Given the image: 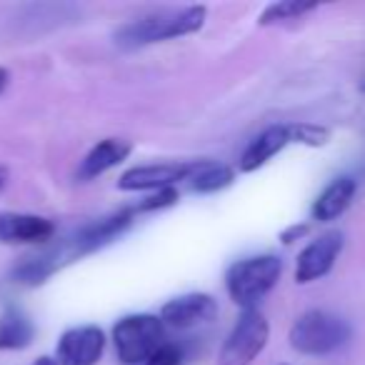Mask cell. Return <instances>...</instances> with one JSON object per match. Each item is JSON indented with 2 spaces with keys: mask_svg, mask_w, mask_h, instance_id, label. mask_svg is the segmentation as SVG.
<instances>
[{
  "mask_svg": "<svg viewBox=\"0 0 365 365\" xmlns=\"http://www.w3.org/2000/svg\"><path fill=\"white\" fill-rule=\"evenodd\" d=\"M208 8L205 6H185V8H158V11L128 21L113 33V41L123 51H138V48L155 46V43L175 41L182 36H193L205 26Z\"/></svg>",
  "mask_w": 365,
  "mask_h": 365,
  "instance_id": "6da1fadb",
  "label": "cell"
},
{
  "mask_svg": "<svg viewBox=\"0 0 365 365\" xmlns=\"http://www.w3.org/2000/svg\"><path fill=\"white\" fill-rule=\"evenodd\" d=\"M280 275H283V260L278 255H250L235 260L225 270V290L240 310H258V303L278 285Z\"/></svg>",
  "mask_w": 365,
  "mask_h": 365,
  "instance_id": "7a4b0ae2",
  "label": "cell"
},
{
  "mask_svg": "<svg viewBox=\"0 0 365 365\" xmlns=\"http://www.w3.org/2000/svg\"><path fill=\"white\" fill-rule=\"evenodd\" d=\"M350 323L345 318L328 310H305L298 315L288 333V343L295 353L308 355V358H323V355H333L350 340Z\"/></svg>",
  "mask_w": 365,
  "mask_h": 365,
  "instance_id": "3957f363",
  "label": "cell"
},
{
  "mask_svg": "<svg viewBox=\"0 0 365 365\" xmlns=\"http://www.w3.org/2000/svg\"><path fill=\"white\" fill-rule=\"evenodd\" d=\"M168 343L160 315L133 313L113 325V345L123 365H145V360Z\"/></svg>",
  "mask_w": 365,
  "mask_h": 365,
  "instance_id": "277c9868",
  "label": "cell"
},
{
  "mask_svg": "<svg viewBox=\"0 0 365 365\" xmlns=\"http://www.w3.org/2000/svg\"><path fill=\"white\" fill-rule=\"evenodd\" d=\"M270 340V323L260 310H243L218 353V365H250Z\"/></svg>",
  "mask_w": 365,
  "mask_h": 365,
  "instance_id": "5b68a950",
  "label": "cell"
},
{
  "mask_svg": "<svg viewBox=\"0 0 365 365\" xmlns=\"http://www.w3.org/2000/svg\"><path fill=\"white\" fill-rule=\"evenodd\" d=\"M133 220H135V208H125V210H118V213L83 225L66 245L58 248V258H61V263H73V260L83 258V255L106 248V245H110L113 240H118L130 228Z\"/></svg>",
  "mask_w": 365,
  "mask_h": 365,
  "instance_id": "8992f818",
  "label": "cell"
},
{
  "mask_svg": "<svg viewBox=\"0 0 365 365\" xmlns=\"http://www.w3.org/2000/svg\"><path fill=\"white\" fill-rule=\"evenodd\" d=\"M193 168L195 160H168L128 168L118 178V190H123V193H140V190L155 193V190L175 188L178 182L188 180Z\"/></svg>",
  "mask_w": 365,
  "mask_h": 365,
  "instance_id": "52a82bcc",
  "label": "cell"
},
{
  "mask_svg": "<svg viewBox=\"0 0 365 365\" xmlns=\"http://www.w3.org/2000/svg\"><path fill=\"white\" fill-rule=\"evenodd\" d=\"M343 245H345V235L340 230H328V233L310 240L298 253V260H295V273H293L295 283L310 285L315 280L325 278L335 268V263H338L340 253H343Z\"/></svg>",
  "mask_w": 365,
  "mask_h": 365,
  "instance_id": "ba28073f",
  "label": "cell"
},
{
  "mask_svg": "<svg viewBox=\"0 0 365 365\" xmlns=\"http://www.w3.org/2000/svg\"><path fill=\"white\" fill-rule=\"evenodd\" d=\"M106 353V330L101 325H76L56 345L58 365H98Z\"/></svg>",
  "mask_w": 365,
  "mask_h": 365,
  "instance_id": "9c48e42d",
  "label": "cell"
},
{
  "mask_svg": "<svg viewBox=\"0 0 365 365\" xmlns=\"http://www.w3.org/2000/svg\"><path fill=\"white\" fill-rule=\"evenodd\" d=\"M218 300L208 293H185L163 303L160 320L175 330H193L200 325H210L218 318Z\"/></svg>",
  "mask_w": 365,
  "mask_h": 365,
  "instance_id": "30bf717a",
  "label": "cell"
},
{
  "mask_svg": "<svg viewBox=\"0 0 365 365\" xmlns=\"http://www.w3.org/2000/svg\"><path fill=\"white\" fill-rule=\"evenodd\" d=\"M58 225L51 218L33 213H0V243L6 245H43L56 235Z\"/></svg>",
  "mask_w": 365,
  "mask_h": 365,
  "instance_id": "8fae6325",
  "label": "cell"
},
{
  "mask_svg": "<svg viewBox=\"0 0 365 365\" xmlns=\"http://www.w3.org/2000/svg\"><path fill=\"white\" fill-rule=\"evenodd\" d=\"M290 145V133L288 123H278V125H268L263 133L248 143L238 160V173H255L263 165H268L278 153H283Z\"/></svg>",
  "mask_w": 365,
  "mask_h": 365,
  "instance_id": "7c38bea8",
  "label": "cell"
},
{
  "mask_svg": "<svg viewBox=\"0 0 365 365\" xmlns=\"http://www.w3.org/2000/svg\"><path fill=\"white\" fill-rule=\"evenodd\" d=\"M133 153V143L125 138H106V140L96 143L88 150V155L78 165V180L88 182L101 178L103 173L118 168L123 160H128V155Z\"/></svg>",
  "mask_w": 365,
  "mask_h": 365,
  "instance_id": "4fadbf2b",
  "label": "cell"
},
{
  "mask_svg": "<svg viewBox=\"0 0 365 365\" xmlns=\"http://www.w3.org/2000/svg\"><path fill=\"white\" fill-rule=\"evenodd\" d=\"M355 190H358V182L350 175H338L323 188V193L313 200V208H310V218L315 223H333L338 220L345 210L350 208L355 198Z\"/></svg>",
  "mask_w": 365,
  "mask_h": 365,
  "instance_id": "5bb4252c",
  "label": "cell"
},
{
  "mask_svg": "<svg viewBox=\"0 0 365 365\" xmlns=\"http://www.w3.org/2000/svg\"><path fill=\"white\" fill-rule=\"evenodd\" d=\"M36 340V325L23 310L8 305L0 313V350H26Z\"/></svg>",
  "mask_w": 365,
  "mask_h": 365,
  "instance_id": "9a60e30c",
  "label": "cell"
},
{
  "mask_svg": "<svg viewBox=\"0 0 365 365\" xmlns=\"http://www.w3.org/2000/svg\"><path fill=\"white\" fill-rule=\"evenodd\" d=\"M235 170L218 160H195V168L188 178L190 190L195 193H218V190L233 185Z\"/></svg>",
  "mask_w": 365,
  "mask_h": 365,
  "instance_id": "2e32d148",
  "label": "cell"
},
{
  "mask_svg": "<svg viewBox=\"0 0 365 365\" xmlns=\"http://www.w3.org/2000/svg\"><path fill=\"white\" fill-rule=\"evenodd\" d=\"M61 258L58 253H46L41 258H28L13 270V280L18 285H28V288H38L43 285L58 268H61Z\"/></svg>",
  "mask_w": 365,
  "mask_h": 365,
  "instance_id": "e0dca14e",
  "label": "cell"
},
{
  "mask_svg": "<svg viewBox=\"0 0 365 365\" xmlns=\"http://www.w3.org/2000/svg\"><path fill=\"white\" fill-rule=\"evenodd\" d=\"M318 11V3H305V0H278V3H270L263 13L258 16V26H278V23L288 21H300L308 13Z\"/></svg>",
  "mask_w": 365,
  "mask_h": 365,
  "instance_id": "ac0fdd59",
  "label": "cell"
},
{
  "mask_svg": "<svg viewBox=\"0 0 365 365\" xmlns=\"http://www.w3.org/2000/svg\"><path fill=\"white\" fill-rule=\"evenodd\" d=\"M290 143L305 148H325L330 143V130L318 123H288Z\"/></svg>",
  "mask_w": 365,
  "mask_h": 365,
  "instance_id": "d6986e66",
  "label": "cell"
},
{
  "mask_svg": "<svg viewBox=\"0 0 365 365\" xmlns=\"http://www.w3.org/2000/svg\"><path fill=\"white\" fill-rule=\"evenodd\" d=\"M180 200V193L178 188H165V190H155L150 193L148 198H143L140 203L135 205V213H155V210H163V208H170Z\"/></svg>",
  "mask_w": 365,
  "mask_h": 365,
  "instance_id": "ffe728a7",
  "label": "cell"
},
{
  "mask_svg": "<svg viewBox=\"0 0 365 365\" xmlns=\"http://www.w3.org/2000/svg\"><path fill=\"white\" fill-rule=\"evenodd\" d=\"M182 363V350L175 343H163L150 358L145 360V365H180Z\"/></svg>",
  "mask_w": 365,
  "mask_h": 365,
  "instance_id": "44dd1931",
  "label": "cell"
},
{
  "mask_svg": "<svg viewBox=\"0 0 365 365\" xmlns=\"http://www.w3.org/2000/svg\"><path fill=\"white\" fill-rule=\"evenodd\" d=\"M308 233H310V223H293V225H288V228L280 230L278 240L283 245H293V243H298V240L308 238Z\"/></svg>",
  "mask_w": 365,
  "mask_h": 365,
  "instance_id": "7402d4cb",
  "label": "cell"
},
{
  "mask_svg": "<svg viewBox=\"0 0 365 365\" xmlns=\"http://www.w3.org/2000/svg\"><path fill=\"white\" fill-rule=\"evenodd\" d=\"M8 86H11V71H8V68L0 66V98L6 96Z\"/></svg>",
  "mask_w": 365,
  "mask_h": 365,
  "instance_id": "603a6c76",
  "label": "cell"
},
{
  "mask_svg": "<svg viewBox=\"0 0 365 365\" xmlns=\"http://www.w3.org/2000/svg\"><path fill=\"white\" fill-rule=\"evenodd\" d=\"M31 365H58V360L53 358V355H41V358H36Z\"/></svg>",
  "mask_w": 365,
  "mask_h": 365,
  "instance_id": "cb8c5ba5",
  "label": "cell"
},
{
  "mask_svg": "<svg viewBox=\"0 0 365 365\" xmlns=\"http://www.w3.org/2000/svg\"><path fill=\"white\" fill-rule=\"evenodd\" d=\"M8 185V168L0 165V193H3V188Z\"/></svg>",
  "mask_w": 365,
  "mask_h": 365,
  "instance_id": "d4e9b609",
  "label": "cell"
},
{
  "mask_svg": "<svg viewBox=\"0 0 365 365\" xmlns=\"http://www.w3.org/2000/svg\"><path fill=\"white\" fill-rule=\"evenodd\" d=\"M360 93H365V78L360 81Z\"/></svg>",
  "mask_w": 365,
  "mask_h": 365,
  "instance_id": "484cf974",
  "label": "cell"
},
{
  "mask_svg": "<svg viewBox=\"0 0 365 365\" xmlns=\"http://www.w3.org/2000/svg\"><path fill=\"white\" fill-rule=\"evenodd\" d=\"M280 365H293V363H280Z\"/></svg>",
  "mask_w": 365,
  "mask_h": 365,
  "instance_id": "4316f807",
  "label": "cell"
}]
</instances>
